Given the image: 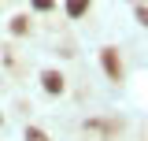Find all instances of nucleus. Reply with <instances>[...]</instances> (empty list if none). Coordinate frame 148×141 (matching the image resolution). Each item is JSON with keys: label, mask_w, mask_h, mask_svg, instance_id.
Wrapping results in <instances>:
<instances>
[{"label": "nucleus", "mask_w": 148, "mask_h": 141, "mask_svg": "<svg viewBox=\"0 0 148 141\" xmlns=\"http://www.w3.org/2000/svg\"><path fill=\"white\" fill-rule=\"evenodd\" d=\"M100 63H104V74H108L111 82H122V78H126V67H122V56H119V48H115V45H108V48H100Z\"/></svg>", "instance_id": "nucleus-1"}, {"label": "nucleus", "mask_w": 148, "mask_h": 141, "mask_svg": "<svg viewBox=\"0 0 148 141\" xmlns=\"http://www.w3.org/2000/svg\"><path fill=\"white\" fill-rule=\"evenodd\" d=\"M41 89L52 93V97H59V93L67 89V78H63L59 70H41Z\"/></svg>", "instance_id": "nucleus-2"}, {"label": "nucleus", "mask_w": 148, "mask_h": 141, "mask_svg": "<svg viewBox=\"0 0 148 141\" xmlns=\"http://www.w3.org/2000/svg\"><path fill=\"white\" fill-rule=\"evenodd\" d=\"M11 34H15V37L30 34V19H26V15H15V19H11Z\"/></svg>", "instance_id": "nucleus-3"}, {"label": "nucleus", "mask_w": 148, "mask_h": 141, "mask_svg": "<svg viewBox=\"0 0 148 141\" xmlns=\"http://www.w3.org/2000/svg\"><path fill=\"white\" fill-rule=\"evenodd\" d=\"M85 11H89V4H82V0H74V4H67V15H71V19H82Z\"/></svg>", "instance_id": "nucleus-4"}, {"label": "nucleus", "mask_w": 148, "mask_h": 141, "mask_svg": "<svg viewBox=\"0 0 148 141\" xmlns=\"http://www.w3.org/2000/svg\"><path fill=\"white\" fill-rule=\"evenodd\" d=\"M26 141H52V138H48L41 126H26Z\"/></svg>", "instance_id": "nucleus-5"}, {"label": "nucleus", "mask_w": 148, "mask_h": 141, "mask_svg": "<svg viewBox=\"0 0 148 141\" xmlns=\"http://www.w3.org/2000/svg\"><path fill=\"white\" fill-rule=\"evenodd\" d=\"M133 15H137L141 26H148V8H145V4H133Z\"/></svg>", "instance_id": "nucleus-6"}]
</instances>
